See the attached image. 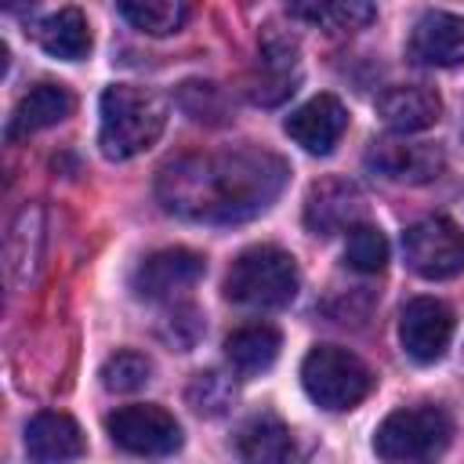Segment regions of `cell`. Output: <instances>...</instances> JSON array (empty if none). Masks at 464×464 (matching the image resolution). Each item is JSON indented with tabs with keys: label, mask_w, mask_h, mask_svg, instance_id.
I'll return each mask as SVG.
<instances>
[{
	"label": "cell",
	"mask_w": 464,
	"mask_h": 464,
	"mask_svg": "<svg viewBox=\"0 0 464 464\" xmlns=\"http://www.w3.org/2000/svg\"><path fill=\"white\" fill-rule=\"evenodd\" d=\"M286 185V163L268 149H228L185 156L160 170V199L170 214L214 225H236L272 207Z\"/></svg>",
	"instance_id": "obj_1"
},
{
	"label": "cell",
	"mask_w": 464,
	"mask_h": 464,
	"mask_svg": "<svg viewBox=\"0 0 464 464\" xmlns=\"http://www.w3.org/2000/svg\"><path fill=\"white\" fill-rule=\"evenodd\" d=\"M98 145L105 160H130L145 149H152L167 127V105L145 87L134 83H112L102 91L98 102Z\"/></svg>",
	"instance_id": "obj_2"
},
{
	"label": "cell",
	"mask_w": 464,
	"mask_h": 464,
	"mask_svg": "<svg viewBox=\"0 0 464 464\" xmlns=\"http://www.w3.org/2000/svg\"><path fill=\"white\" fill-rule=\"evenodd\" d=\"M297 261L279 246L243 250L225 276V297L246 308H283L297 297Z\"/></svg>",
	"instance_id": "obj_3"
},
{
	"label": "cell",
	"mask_w": 464,
	"mask_h": 464,
	"mask_svg": "<svg viewBox=\"0 0 464 464\" xmlns=\"http://www.w3.org/2000/svg\"><path fill=\"white\" fill-rule=\"evenodd\" d=\"M453 424L442 406H399L373 431V453L388 464H424L450 446Z\"/></svg>",
	"instance_id": "obj_4"
},
{
	"label": "cell",
	"mask_w": 464,
	"mask_h": 464,
	"mask_svg": "<svg viewBox=\"0 0 464 464\" xmlns=\"http://www.w3.org/2000/svg\"><path fill=\"white\" fill-rule=\"evenodd\" d=\"M301 384L315 406L337 413L359 406L370 395L373 373L355 352L337 344H315L301 362Z\"/></svg>",
	"instance_id": "obj_5"
},
{
	"label": "cell",
	"mask_w": 464,
	"mask_h": 464,
	"mask_svg": "<svg viewBox=\"0 0 464 464\" xmlns=\"http://www.w3.org/2000/svg\"><path fill=\"white\" fill-rule=\"evenodd\" d=\"M105 428L120 450L138 453V457H167V453L181 450V424L174 420L170 410L152 406V402H134V406L112 410L105 417Z\"/></svg>",
	"instance_id": "obj_6"
},
{
	"label": "cell",
	"mask_w": 464,
	"mask_h": 464,
	"mask_svg": "<svg viewBox=\"0 0 464 464\" xmlns=\"http://www.w3.org/2000/svg\"><path fill=\"white\" fill-rule=\"evenodd\" d=\"M402 254L420 279H450L464 272V232L450 218H424L402 232Z\"/></svg>",
	"instance_id": "obj_7"
},
{
	"label": "cell",
	"mask_w": 464,
	"mask_h": 464,
	"mask_svg": "<svg viewBox=\"0 0 464 464\" xmlns=\"http://www.w3.org/2000/svg\"><path fill=\"white\" fill-rule=\"evenodd\" d=\"M399 341L413 362H439L453 341V312L435 297H413L399 312Z\"/></svg>",
	"instance_id": "obj_8"
},
{
	"label": "cell",
	"mask_w": 464,
	"mask_h": 464,
	"mask_svg": "<svg viewBox=\"0 0 464 464\" xmlns=\"http://www.w3.org/2000/svg\"><path fill=\"white\" fill-rule=\"evenodd\" d=\"M207 272V261L196 254V250H185V246H167V250H156L149 254L134 276H130V286L138 297L145 301H163V297H174L188 286H196Z\"/></svg>",
	"instance_id": "obj_9"
},
{
	"label": "cell",
	"mask_w": 464,
	"mask_h": 464,
	"mask_svg": "<svg viewBox=\"0 0 464 464\" xmlns=\"http://www.w3.org/2000/svg\"><path fill=\"white\" fill-rule=\"evenodd\" d=\"M442 152L428 141H406V138H377L366 149V167L384 178V181H399V185H424L431 178H439L442 170Z\"/></svg>",
	"instance_id": "obj_10"
},
{
	"label": "cell",
	"mask_w": 464,
	"mask_h": 464,
	"mask_svg": "<svg viewBox=\"0 0 464 464\" xmlns=\"http://www.w3.org/2000/svg\"><path fill=\"white\" fill-rule=\"evenodd\" d=\"M283 130H286L304 152L326 156V152H334V145H337L341 134L348 130V109L341 105L337 94H315V98H308L304 105H297V109L286 116Z\"/></svg>",
	"instance_id": "obj_11"
},
{
	"label": "cell",
	"mask_w": 464,
	"mask_h": 464,
	"mask_svg": "<svg viewBox=\"0 0 464 464\" xmlns=\"http://www.w3.org/2000/svg\"><path fill=\"white\" fill-rule=\"evenodd\" d=\"M410 54L420 65H464V18L450 11H424L410 33Z\"/></svg>",
	"instance_id": "obj_12"
},
{
	"label": "cell",
	"mask_w": 464,
	"mask_h": 464,
	"mask_svg": "<svg viewBox=\"0 0 464 464\" xmlns=\"http://www.w3.org/2000/svg\"><path fill=\"white\" fill-rule=\"evenodd\" d=\"M87 442L80 424L62 410H40L25 424V453L33 464H69L83 457Z\"/></svg>",
	"instance_id": "obj_13"
},
{
	"label": "cell",
	"mask_w": 464,
	"mask_h": 464,
	"mask_svg": "<svg viewBox=\"0 0 464 464\" xmlns=\"http://www.w3.org/2000/svg\"><path fill=\"white\" fill-rule=\"evenodd\" d=\"M362 218V192L344 181V178H330L312 185L308 203H304V225L315 236H330V232H348L355 228Z\"/></svg>",
	"instance_id": "obj_14"
},
{
	"label": "cell",
	"mask_w": 464,
	"mask_h": 464,
	"mask_svg": "<svg viewBox=\"0 0 464 464\" xmlns=\"http://www.w3.org/2000/svg\"><path fill=\"white\" fill-rule=\"evenodd\" d=\"M377 116L395 130V134H417L439 123L442 116V102L431 87L420 83H402V87H388L377 98Z\"/></svg>",
	"instance_id": "obj_15"
},
{
	"label": "cell",
	"mask_w": 464,
	"mask_h": 464,
	"mask_svg": "<svg viewBox=\"0 0 464 464\" xmlns=\"http://www.w3.org/2000/svg\"><path fill=\"white\" fill-rule=\"evenodd\" d=\"M236 457L239 464H294V431L276 413H254L236 431Z\"/></svg>",
	"instance_id": "obj_16"
},
{
	"label": "cell",
	"mask_w": 464,
	"mask_h": 464,
	"mask_svg": "<svg viewBox=\"0 0 464 464\" xmlns=\"http://www.w3.org/2000/svg\"><path fill=\"white\" fill-rule=\"evenodd\" d=\"M72 105L76 102H72V94L62 83H36V87H29L18 98V105H14V112L7 120L4 138L18 141V138H29V134H36L44 127H54V123H62L72 112Z\"/></svg>",
	"instance_id": "obj_17"
},
{
	"label": "cell",
	"mask_w": 464,
	"mask_h": 464,
	"mask_svg": "<svg viewBox=\"0 0 464 464\" xmlns=\"http://www.w3.org/2000/svg\"><path fill=\"white\" fill-rule=\"evenodd\" d=\"M40 257H44V210L40 203H25L14 214L11 232H7V276L14 290L33 283Z\"/></svg>",
	"instance_id": "obj_18"
},
{
	"label": "cell",
	"mask_w": 464,
	"mask_h": 464,
	"mask_svg": "<svg viewBox=\"0 0 464 464\" xmlns=\"http://www.w3.org/2000/svg\"><path fill=\"white\" fill-rule=\"evenodd\" d=\"M36 44L51 54V58H65V62H80L91 51V25L83 18L80 7H62L47 18L36 22Z\"/></svg>",
	"instance_id": "obj_19"
},
{
	"label": "cell",
	"mask_w": 464,
	"mask_h": 464,
	"mask_svg": "<svg viewBox=\"0 0 464 464\" xmlns=\"http://www.w3.org/2000/svg\"><path fill=\"white\" fill-rule=\"evenodd\" d=\"M279 348H283V337L276 326L268 323H254V326H239L236 334H228L225 341V355L232 362L236 373H261L268 370L276 359H279Z\"/></svg>",
	"instance_id": "obj_20"
},
{
	"label": "cell",
	"mask_w": 464,
	"mask_h": 464,
	"mask_svg": "<svg viewBox=\"0 0 464 464\" xmlns=\"http://www.w3.org/2000/svg\"><path fill=\"white\" fill-rule=\"evenodd\" d=\"M290 14L326 25V29H337V33H355L377 18V7L366 0H326V4H294Z\"/></svg>",
	"instance_id": "obj_21"
},
{
	"label": "cell",
	"mask_w": 464,
	"mask_h": 464,
	"mask_svg": "<svg viewBox=\"0 0 464 464\" xmlns=\"http://www.w3.org/2000/svg\"><path fill=\"white\" fill-rule=\"evenodd\" d=\"M120 14L149 36H170L188 22V7L181 0H123Z\"/></svg>",
	"instance_id": "obj_22"
},
{
	"label": "cell",
	"mask_w": 464,
	"mask_h": 464,
	"mask_svg": "<svg viewBox=\"0 0 464 464\" xmlns=\"http://www.w3.org/2000/svg\"><path fill=\"white\" fill-rule=\"evenodd\" d=\"M344 261L355 268V272H381L388 265V239L377 225H366L359 221L355 228H348V239H344Z\"/></svg>",
	"instance_id": "obj_23"
},
{
	"label": "cell",
	"mask_w": 464,
	"mask_h": 464,
	"mask_svg": "<svg viewBox=\"0 0 464 464\" xmlns=\"http://www.w3.org/2000/svg\"><path fill=\"white\" fill-rule=\"evenodd\" d=\"M149 377H152L149 355L130 352V348H123V352H116V355H109V359L102 362V384H105L109 392H120V395L145 388Z\"/></svg>",
	"instance_id": "obj_24"
},
{
	"label": "cell",
	"mask_w": 464,
	"mask_h": 464,
	"mask_svg": "<svg viewBox=\"0 0 464 464\" xmlns=\"http://www.w3.org/2000/svg\"><path fill=\"white\" fill-rule=\"evenodd\" d=\"M236 399V388L228 377H221L218 370H207V373H196L192 384H188V402L199 410V413H225Z\"/></svg>",
	"instance_id": "obj_25"
},
{
	"label": "cell",
	"mask_w": 464,
	"mask_h": 464,
	"mask_svg": "<svg viewBox=\"0 0 464 464\" xmlns=\"http://www.w3.org/2000/svg\"><path fill=\"white\" fill-rule=\"evenodd\" d=\"M199 334H203V319H199L196 308H181L178 315H170V326L163 330V337H167L174 348H181V352H188V348L199 341Z\"/></svg>",
	"instance_id": "obj_26"
}]
</instances>
